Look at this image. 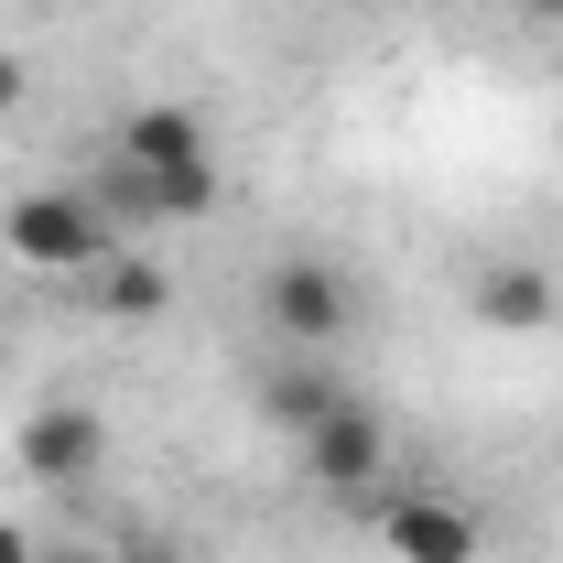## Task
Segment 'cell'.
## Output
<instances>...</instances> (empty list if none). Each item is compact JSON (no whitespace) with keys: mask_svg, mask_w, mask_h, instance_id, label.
<instances>
[{"mask_svg":"<svg viewBox=\"0 0 563 563\" xmlns=\"http://www.w3.org/2000/svg\"><path fill=\"white\" fill-rule=\"evenodd\" d=\"M0 250H11L22 272L87 282L109 250H120V228H109V207H98L87 185H22V196L0 207Z\"/></svg>","mask_w":563,"mask_h":563,"instance_id":"6da1fadb","label":"cell"},{"mask_svg":"<svg viewBox=\"0 0 563 563\" xmlns=\"http://www.w3.org/2000/svg\"><path fill=\"white\" fill-rule=\"evenodd\" d=\"M347 314H357L347 272H336V261H314V250H282L272 272H261V325H272L282 347L325 357L336 336H347Z\"/></svg>","mask_w":563,"mask_h":563,"instance_id":"7a4b0ae2","label":"cell"},{"mask_svg":"<svg viewBox=\"0 0 563 563\" xmlns=\"http://www.w3.org/2000/svg\"><path fill=\"white\" fill-rule=\"evenodd\" d=\"M98 207H109V228H196V217L217 207V163H185V174H152V163H98V185H87Z\"/></svg>","mask_w":563,"mask_h":563,"instance_id":"3957f363","label":"cell"},{"mask_svg":"<svg viewBox=\"0 0 563 563\" xmlns=\"http://www.w3.org/2000/svg\"><path fill=\"white\" fill-rule=\"evenodd\" d=\"M11 455H22L33 488H87V477L109 466V412H87V401H33L22 433H11Z\"/></svg>","mask_w":563,"mask_h":563,"instance_id":"277c9868","label":"cell"},{"mask_svg":"<svg viewBox=\"0 0 563 563\" xmlns=\"http://www.w3.org/2000/svg\"><path fill=\"white\" fill-rule=\"evenodd\" d=\"M368 531H379V553H390V563H477V542H488L466 498H433V488L379 498V509H368Z\"/></svg>","mask_w":563,"mask_h":563,"instance_id":"5b68a950","label":"cell"},{"mask_svg":"<svg viewBox=\"0 0 563 563\" xmlns=\"http://www.w3.org/2000/svg\"><path fill=\"white\" fill-rule=\"evenodd\" d=\"M303 466H314V488H336V498H368L379 477H390V422L368 412V401H336V412L303 433Z\"/></svg>","mask_w":563,"mask_h":563,"instance_id":"8992f818","label":"cell"},{"mask_svg":"<svg viewBox=\"0 0 563 563\" xmlns=\"http://www.w3.org/2000/svg\"><path fill=\"white\" fill-rule=\"evenodd\" d=\"M466 303H477V325H498V336H553L563 325V272H542V261H488Z\"/></svg>","mask_w":563,"mask_h":563,"instance_id":"52a82bcc","label":"cell"},{"mask_svg":"<svg viewBox=\"0 0 563 563\" xmlns=\"http://www.w3.org/2000/svg\"><path fill=\"white\" fill-rule=\"evenodd\" d=\"M120 163H152V174H185V163H217L207 120L185 109V98H141L131 120H120V141H109Z\"/></svg>","mask_w":563,"mask_h":563,"instance_id":"ba28073f","label":"cell"},{"mask_svg":"<svg viewBox=\"0 0 563 563\" xmlns=\"http://www.w3.org/2000/svg\"><path fill=\"white\" fill-rule=\"evenodd\" d=\"M336 401H347V379H336V368H325V357H303V347H282L272 368H261V422H282V433H292V444H303V433H314V422L336 412Z\"/></svg>","mask_w":563,"mask_h":563,"instance_id":"9c48e42d","label":"cell"},{"mask_svg":"<svg viewBox=\"0 0 563 563\" xmlns=\"http://www.w3.org/2000/svg\"><path fill=\"white\" fill-rule=\"evenodd\" d=\"M87 303H98V314H120V325H141V314H163V303H174V272H163V261H141V250H109V261L87 272Z\"/></svg>","mask_w":563,"mask_h":563,"instance_id":"30bf717a","label":"cell"},{"mask_svg":"<svg viewBox=\"0 0 563 563\" xmlns=\"http://www.w3.org/2000/svg\"><path fill=\"white\" fill-rule=\"evenodd\" d=\"M98 563H196V553H174L163 531H120V542H109V553H98Z\"/></svg>","mask_w":563,"mask_h":563,"instance_id":"8fae6325","label":"cell"},{"mask_svg":"<svg viewBox=\"0 0 563 563\" xmlns=\"http://www.w3.org/2000/svg\"><path fill=\"white\" fill-rule=\"evenodd\" d=\"M22 98H33V66H22V55H0V120H11Z\"/></svg>","mask_w":563,"mask_h":563,"instance_id":"7c38bea8","label":"cell"},{"mask_svg":"<svg viewBox=\"0 0 563 563\" xmlns=\"http://www.w3.org/2000/svg\"><path fill=\"white\" fill-rule=\"evenodd\" d=\"M0 563H44L33 542H22V520H0Z\"/></svg>","mask_w":563,"mask_h":563,"instance_id":"4fadbf2b","label":"cell"},{"mask_svg":"<svg viewBox=\"0 0 563 563\" xmlns=\"http://www.w3.org/2000/svg\"><path fill=\"white\" fill-rule=\"evenodd\" d=\"M531 22H563V0H531Z\"/></svg>","mask_w":563,"mask_h":563,"instance_id":"5bb4252c","label":"cell"},{"mask_svg":"<svg viewBox=\"0 0 563 563\" xmlns=\"http://www.w3.org/2000/svg\"><path fill=\"white\" fill-rule=\"evenodd\" d=\"M0 347H11V325H0Z\"/></svg>","mask_w":563,"mask_h":563,"instance_id":"9a60e30c","label":"cell"}]
</instances>
